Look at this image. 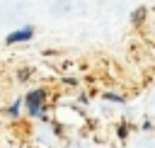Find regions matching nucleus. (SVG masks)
<instances>
[{"mask_svg": "<svg viewBox=\"0 0 155 148\" xmlns=\"http://www.w3.org/2000/svg\"><path fill=\"white\" fill-rule=\"evenodd\" d=\"M41 99H44V90H34L27 95V104H29V112L31 114H39L41 112Z\"/></svg>", "mask_w": 155, "mask_h": 148, "instance_id": "obj_1", "label": "nucleus"}, {"mask_svg": "<svg viewBox=\"0 0 155 148\" xmlns=\"http://www.w3.org/2000/svg\"><path fill=\"white\" fill-rule=\"evenodd\" d=\"M31 34H34V29H31V27H24V29H19V32H12V34L7 36V44L27 41V39H31Z\"/></svg>", "mask_w": 155, "mask_h": 148, "instance_id": "obj_2", "label": "nucleus"}, {"mask_svg": "<svg viewBox=\"0 0 155 148\" xmlns=\"http://www.w3.org/2000/svg\"><path fill=\"white\" fill-rule=\"evenodd\" d=\"M143 19V10H138V12H133V22H140Z\"/></svg>", "mask_w": 155, "mask_h": 148, "instance_id": "obj_3", "label": "nucleus"}]
</instances>
